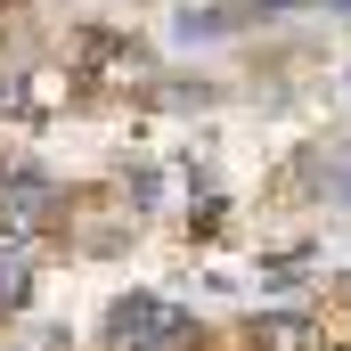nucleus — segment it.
Segmentation results:
<instances>
[{"instance_id":"obj_2","label":"nucleus","mask_w":351,"mask_h":351,"mask_svg":"<svg viewBox=\"0 0 351 351\" xmlns=\"http://www.w3.org/2000/svg\"><path fill=\"white\" fill-rule=\"evenodd\" d=\"M49 204H58V196H49V180L16 172L8 188H0V229H16V237H33V229H49V221H58Z\"/></svg>"},{"instance_id":"obj_5","label":"nucleus","mask_w":351,"mask_h":351,"mask_svg":"<svg viewBox=\"0 0 351 351\" xmlns=\"http://www.w3.org/2000/svg\"><path fill=\"white\" fill-rule=\"evenodd\" d=\"M343 204H351V156H343Z\"/></svg>"},{"instance_id":"obj_4","label":"nucleus","mask_w":351,"mask_h":351,"mask_svg":"<svg viewBox=\"0 0 351 351\" xmlns=\"http://www.w3.org/2000/svg\"><path fill=\"white\" fill-rule=\"evenodd\" d=\"M25 286H33V269H25L16 245H8V254H0V311H16V302H25Z\"/></svg>"},{"instance_id":"obj_3","label":"nucleus","mask_w":351,"mask_h":351,"mask_svg":"<svg viewBox=\"0 0 351 351\" xmlns=\"http://www.w3.org/2000/svg\"><path fill=\"white\" fill-rule=\"evenodd\" d=\"M254 351H319V335H311L302 319H262V327H254Z\"/></svg>"},{"instance_id":"obj_1","label":"nucleus","mask_w":351,"mask_h":351,"mask_svg":"<svg viewBox=\"0 0 351 351\" xmlns=\"http://www.w3.org/2000/svg\"><path fill=\"white\" fill-rule=\"evenodd\" d=\"M106 335H114V351H188V311H172V302H156V294H123L114 311H106Z\"/></svg>"},{"instance_id":"obj_6","label":"nucleus","mask_w":351,"mask_h":351,"mask_svg":"<svg viewBox=\"0 0 351 351\" xmlns=\"http://www.w3.org/2000/svg\"><path fill=\"white\" fill-rule=\"evenodd\" d=\"M327 8H343V16H351V0H327Z\"/></svg>"}]
</instances>
